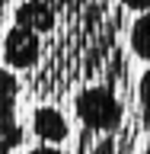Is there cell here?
<instances>
[{"label": "cell", "instance_id": "1", "mask_svg": "<svg viewBox=\"0 0 150 154\" xmlns=\"http://www.w3.org/2000/svg\"><path fill=\"white\" fill-rule=\"evenodd\" d=\"M51 7L57 10V26L42 42V61L32 74L19 77L29 100L61 103L96 80L134 87L122 45V0H51Z\"/></svg>", "mask_w": 150, "mask_h": 154}, {"label": "cell", "instance_id": "2", "mask_svg": "<svg viewBox=\"0 0 150 154\" xmlns=\"http://www.w3.org/2000/svg\"><path fill=\"white\" fill-rule=\"evenodd\" d=\"M70 106H74V122H77L74 132L83 135H115L125 125L141 122L134 87L109 84V80L80 87L70 96Z\"/></svg>", "mask_w": 150, "mask_h": 154}, {"label": "cell", "instance_id": "3", "mask_svg": "<svg viewBox=\"0 0 150 154\" xmlns=\"http://www.w3.org/2000/svg\"><path fill=\"white\" fill-rule=\"evenodd\" d=\"M19 96H22V84L16 71L3 64L0 67V154L19 151L26 141V128L19 119Z\"/></svg>", "mask_w": 150, "mask_h": 154}, {"label": "cell", "instance_id": "4", "mask_svg": "<svg viewBox=\"0 0 150 154\" xmlns=\"http://www.w3.org/2000/svg\"><path fill=\"white\" fill-rule=\"evenodd\" d=\"M29 128H32V135L38 138V144H54V148H61V144L74 135L70 119L64 116V109H57V103H38L35 109H32Z\"/></svg>", "mask_w": 150, "mask_h": 154}, {"label": "cell", "instance_id": "5", "mask_svg": "<svg viewBox=\"0 0 150 154\" xmlns=\"http://www.w3.org/2000/svg\"><path fill=\"white\" fill-rule=\"evenodd\" d=\"M128 48L137 61H147L150 64V10L137 13L134 23L128 26Z\"/></svg>", "mask_w": 150, "mask_h": 154}, {"label": "cell", "instance_id": "6", "mask_svg": "<svg viewBox=\"0 0 150 154\" xmlns=\"http://www.w3.org/2000/svg\"><path fill=\"white\" fill-rule=\"evenodd\" d=\"M134 96H137V116H141V128L144 135H150V67L137 77L134 84Z\"/></svg>", "mask_w": 150, "mask_h": 154}, {"label": "cell", "instance_id": "7", "mask_svg": "<svg viewBox=\"0 0 150 154\" xmlns=\"http://www.w3.org/2000/svg\"><path fill=\"white\" fill-rule=\"evenodd\" d=\"M122 7L131 13H144V10H150V0H122Z\"/></svg>", "mask_w": 150, "mask_h": 154}, {"label": "cell", "instance_id": "8", "mask_svg": "<svg viewBox=\"0 0 150 154\" xmlns=\"http://www.w3.org/2000/svg\"><path fill=\"white\" fill-rule=\"evenodd\" d=\"M26 154H67V151H61L54 144H38V148H32V151H26Z\"/></svg>", "mask_w": 150, "mask_h": 154}, {"label": "cell", "instance_id": "9", "mask_svg": "<svg viewBox=\"0 0 150 154\" xmlns=\"http://www.w3.org/2000/svg\"><path fill=\"white\" fill-rule=\"evenodd\" d=\"M3 23H7V3L0 0V38H3Z\"/></svg>", "mask_w": 150, "mask_h": 154}, {"label": "cell", "instance_id": "10", "mask_svg": "<svg viewBox=\"0 0 150 154\" xmlns=\"http://www.w3.org/2000/svg\"><path fill=\"white\" fill-rule=\"evenodd\" d=\"M137 154H150V138H147V144H144V148H141Z\"/></svg>", "mask_w": 150, "mask_h": 154}]
</instances>
